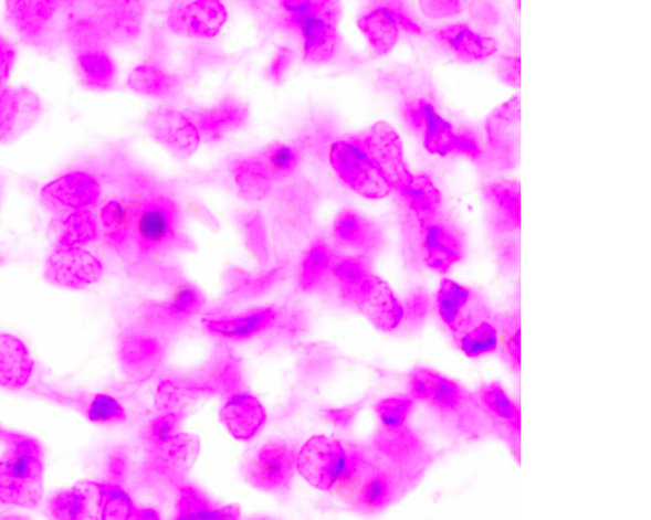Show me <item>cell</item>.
Wrapping results in <instances>:
<instances>
[{
    "mask_svg": "<svg viewBox=\"0 0 651 520\" xmlns=\"http://www.w3.org/2000/svg\"><path fill=\"white\" fill-rule=\"evenodd\" d=\"M4 86H6V84H4ZM4 86L3 85H0V99H2V94H3Z\"/></svg>",
    "mask_w": 651,
    "mask_h": 520,
    "instance_id": "56",
    "label": "cell"
},
{
    "mask_svg": "<svg viewBox=\"0 0 651 520\" xmlns=\"http://www.w3.org/2000/svg\"><path fill=\"white\" fill-rule=\"evenodd\" d=\"M276 311L272 307L259 309L241 317L204 320L210 333L229 341H244L265 331L274 323Z\"/></svg>",
    "mask_w": 651,
    "mask_h": 520,
    "instance_id": "22",
    "label": "cell"
},
{
    "mask_svg": "<svg viewBox=\"0 0 651 520\" xmlns=\"http://www.w3.org/2000/svg\"><path fill=\"white\" fill-rule=\"evenodd\" d=\"M333 263L330 251L324 243L314 244L303 259L302 283L312 288L328 273Z\"/></svg>",
    "mask_w": 651,
    "mask_h": 520,
    "instance_id": "39",
    "label": "cell"
},
{
    "mask_svg": "<svg viewBox=\"0 0 651 520\" xmlns=\"http://www.w3.org/2000/svg\"><path fill=\"white\" fill-rule=\"evenodd\" d=\"M401 116L409 130L416 136L430 156L445 158L453 156L458 129L433 102L419 98L408 100L401 108Z\"/></svg>",
    "mask_w": 651,
    "mask_h": 520,
    "instance_id": "12",
    "label": "cell"
},
{
    "mask_svg": "<svg viewBox=\"0 0 651 520\" xmlns=\"http://www.w3.org/2000/svg\"><path fill=\"white\" fill-rule=\"evenodd\" d=\"M360 28L378 55L389 54L401 39H419L426 34L406 0H378L360 19Z\"/></svg>",
    "mask_w": 651,
    "mask_h": 520,
    "instance_id": "8",
    "label": "cell"
},
{
    "mask_svg": "<svg viewBox=\"0 0 651 520\" xmlns=\"http://www.w3.org/2000/svg\"><path fill=\"white\" fill-rule=\"evenodd\" d=\"M463 14L466 23L492 32L502 23V10L495 0H466Z\"/></svg>",
    "mask_w": 651,
    "mask_h": 520,
    "instance_id": "37",
    "label": "cell"
},
{
    "mask_svg": "<svg viewBox=\"0 0 651 520\" xmlns=\"http://www.w3.org/2000/svg\"><path fill=\"white\" fill-rule=\"evenodd\" d=\"M407 385L416 404L455 442L477 445L490 437L477 394L458 379L420 364L409 372Z\"/></svg>",
    "mask_w": 651,
    "mask_h": 520,
    "instance_id": "2",
    "label": "cell"
},
{
    "mask_svg": "<svg viewBox=\"0 0 651 520\" xmlns=\"http://www.w3.org/2000/svg\"><path fill=\"white\" fill-rule=\"evenodd\" d=\"M178 210L162 195H150L136 211L132 238L143 253L162 251L177 236Z\"/></svg>",
    "mask_w": 651,
    "mask_h": 520,
    "instance_id": "15",
    "label": "cell"
},
{
    "mask_svg": "<svg viewBox=\"0 0 651 520\" xmlns=\"http://www.w3.org/2000/svg\"><path fill=\"white\" fill-rule=\"evenodd\" d=\"M338 0H284L290 23L302 35L305 55L312 61L330 57L336 47Z\"/></svg>",
    "mask_w": 651,
    "mask_h": 520,
    "instance_id": "6",
    "label": "cell"
},
{
    "mask_svg": "<svg viewBox=\"0 0 651 520\" xmlns=\"http://www.w3.org/2000/svg\"><path fill=\"white\" fill-rule=\"evenodd\" d=\"M149 437L158 446L170 444L175 437V423L171 417L160 416L150 424Z\"/></svg>",
    "mask_w": 651,
    "mask_h": 520,
    "instance_id": "46",
    "label": "cell"
},
{
    "mask_svg": "<svg viewBox=\"0 0 651 520\" xmlns=\"http://www.w3.org/2000/svg\"><path fill=\"white\" fill-rule=\"evenodd\" d=\"M42 201L51 210L72 211L92 210L101 198V184L94 174L76 170L48 182L41 189Z\"/></svg>",
    "mask_w": 651,
    "mask_h": 520,
    "instance_id": "17",
    "label": "cell"
},
{
    "mask_svg": "<svg viewBox=\"0 0 651 520\" xmlns=\"http://www.w3.org/2000/svg\"><path fill=\"white\" fill-rule=\"evenodd\" d=\"M354 410L350 408H339V410H330L327 414H325V420L335 424V426H348L350 422H353L355 417Z\"/></svg>",
    "mask_w": 651,
    "mask_h": 520,
    "instance_id": "50",
    "label": "cell"
},
{
    "mask_svg": "<svg viewBox=\"0 0 651 520\" xmlns=\"http://www.w3.org/2000/svg\"><path fill=\"white\" fill-rule=\"evenodd\" d=\"M297 216V214H292V212L285 214L282 219L283 229L287 231H295L298 224Z\"/></svg>",
    "mask_w": 651,
    "mask_h": 520,
    "instance_id": "54",
    "label": "cell"
},
{
    "mask_svg": "<svg viewBox=\"0 0 651 520\" xmlns=\"http://www.w3.org/2000/svg\"><path fill=\"white\" fill-rule=\"evenodd\" d=\"M295 458L288 448L281 444H270L255 454L249 478L262 489H282L288 486L294 474Z\"/></svg>",
    "mask_w": 651,
    "mask_h": 520,
    "instance_id": "19",
    "label": "cell"
},
{
    "mask_svg": "<svg viewBox=\"0 0 651 520\" xmlns=\"http://www.w3.org/2000/svg\"><path fill=\"white\" fill-rule=\"evenodd\" d=\"M93 487L97 492V507L101 519H134L136 508L126 490L120 486L116 485V482H95Z\"/></svg>",
    "mask_w": 651,
    "mask_h": 520,
    "instance_id": "30",
    "label": "cell"
},
{
    "mask_svg": "<svg viewBox=\"0 0 651 520\" xmlns=\"http://www.w3.org/2000/svg\"><path fill=\"white\" fill-rule=\"evenodd\" d=\"M104 274V263L86 247L55 245L43 267L50 285L72 291L93 287Z\"/></svg>",
    "mask_w": 651,
    "mask_h": 520,
    "instance_id": "11",
    "label": "cell"
},
{
    "mask_svg": "<svg viewBox=\"0 0 651 520\" xmlns=\"http://www.w3.org/2000/svg\"><path fill=\"white\" fill-rule=\"evenodd\" d=\"M403 305V320L400 329H406L409 333H420L428 325L431 315L434 314V298L431 293L423 287H416L409 290Z\"/></svg>",
    "mask_w": 651,
    "mask_h": 520,
    "instance_id": "31",
    "label": "cell"
},
{
    "mask_svg": "<svg viewBox=\"0 0 651 520\" xmlns=\"http://www.w3.org/2000/svg\"><path fill=\"white\" fill-rule=\"evenodd\" d=\"M484 200L494 238L518 236L522 230V187L515 179L486 182Z\"/></svg>",
    "mask_w": 651,
    "mask_h": 520,
    "instance_id": "16",
    "label": "cell"
},
{
    "mask_svg": "<svg viewBox=\"0 0 651 520\" xmlns=\"http://www.w3.org/2000/svg\"><path fill=\"white\" fill-rule=\"evenodd\" d=\"M28 436V434H23V432L10 429L3 427L0 424V444L4 446V448H11V446L17 445Z\"/></svg>",
    "mask_w": 651,
    "mask_h": 520,
    "instance_id": "51",
    "label": "cell"
},
{
    "mask_svg": "<svg viewBox=\"0 0 651 520\" xmlns=\"http://www.w3.org/2000/svg\"><path fill=\"white\" fill-rule=\"evenodd\" d=\"M453 156L463 157L475 166H487L484 141L471 128L458 129Z\"/></svg>",
    "mask_w": 651,
    "mask_h": 520,
    "instance_id": "41",
    "label": "cell"
},
{
    "mask_svg": "<svg viewBox=\"0 0 651 520\" xmlns=\"http://www.w3.org/2000/svg\"><path fill=\"white\" fill-rule=\"evenodd\" d=\"M6 12L14 31L25 40H35L45 26L36 0H6Z\"/></svg>",
    "mask_w": 651,
    "mask_h": 520,
    "instance_id": "33",
    "label": "cell"
},
{
    "mask_svg": "<svg viewBox=\"0 0 651 520\" xmlns=\"http://www.w3.org/2000/svg\"><path fill=\"white\" fill-rule=\"evenodd\" d=\"M63 3L64 0H36V7H39L40 18L43 24L49 23L50 19L54 17Z\"/></svg>",
    "mask_w": 651,
    "mask_h": 520,
    "instance_id": "49",
    "label": "cell"
},
{
    "mask_svg": "<svg viewBox=\"0 0 651 520\" xmlns=\"http://www.w3.org/2000/svg\"><path fill=\"white\" fill-rule=\"evenodd\" d=\"M375 458L380 466L421 480L426 479L437 460L435 452L426 437L409 424L397 429L382 428L377 439Z\"/></svg>",
    "mask_w": 651,
    "mask_h": 520,
    "instance_id": "10",
    "label": "cell"
},
{
    "mask_svg": "<svg viewBox=\"0 0 651 520\" xmlns=\"http://www.w3.org/2000/svg\"><path fill=\"white\" fill-rule=\"evenodd\" d=\"M353 454V450H347L336 439L317 436L300 450L295 466L314 487L330 492L335 482L347 470Z\"/></svg>",
    "mask_w": 651,
    "mask_h": 520,
    "instance_id": "13",
    "label": "cell"
},
{
    "mask_svg": "<svg viewBox=\"0 0 651 520\" xmlns=\"http://www.w3.org/2000/svg\"><path fill=\"white\" fill-rule=\"evenodd\" d=\"M495 262L504 277H514L521 268V241L518 236L495 238Z\"/></svg>",
    "mask_w": 651,
    "mask_h": 520,
    "instance_id": "40",
    "label": "cell"
},
{
    "mask_svg": "<svg viewBox=\"0 0 651 520\" xmlns=\"http://www.w3.org/2000/svg\"><path fill=\"white\" fill-rule=\"evenodd\" d=\"M35 363L27 343L9 332H0V388L21 391L31 384Z\"/></svg>",
    "mask_w": 651,
    "mask_h": 520,
    "instance_id": "18",
    "label": "cell"
},
{
    "mask_svg": "<svg viewBox=\"0 0 651 520\" xmlns=\"http://www.w3.org/2000/svg\"><path fill=\"white\" fill-rule=\"evenodd\" d=\"M179 508L180 514L178 517L180 519L227 520L238 518L233 510L216 508L189 488L182 490Z\"/></svg>",
    "mask_w": 651,
    "mask_h": 520,
    "instance_id": "35",
    "label": "cell"
},
{
    "mask_svg": "<svg viewBox=\"0 0 651 520\" xmlns=\"http://www.w3.org/2000/svg\"><path fill=\"white\" fill-rule=\"evenodd\" d=\"M466 0H416L417 10L430 21H445L462 17Z\"/></svg>",
    "mask_w": 651,
    "mask_h": 520,
    "instance_id": "44",
    "label": "cell"
},
{
    "mask_svg": "<svg viewBox=\"0 0 651 520\" xmlns=\"http://www.w3.org/2000/svg\"><path fill=\"white\" fill-rule=\"evenodd\" d=\"M412 236L417 267L449 276L466 258V234L444 210L414 224Z\"/></svg>",
    "mask_w": 651,
    "mask_h": 520,
    "instance_id": "4",
    "label": "cell"
},
{
    "mask_svg": "<svg viewBox=\"0 0 651 520\" xmlns=\"http://www.w3.org/2000/svg\"><path fill=\"white\" fill-rule=\"evenodd\" d=\"M225 10L219 0H196L178 14L180 31L195 36L216 35L225 21Z\"/></svg>",
    "mask_w": 651,
    "mask_h": 520,
    "instance_id": "24",
    "label": "cell"
},
{
    "mask_svg": "<svg viewBox=\"0 0 651 520\" xmlns=\"http://www.w3.org/2000/svg\"><path fill=\"white\" fill-rule=\"evenodd\" d=\"M136 208L127 200H113L99 210L101 231L113 246H122L132 237Z\"/></svg>",
    "mask_w": 651,
    "mask_h": 520,
    "instance_id": "27",
    "label": "cell"
},
{
    "mask_svg": "<svg viewBox=\"0 0 651 520\" xmlns=\"http://www.w3.org/2000/svg\"><path fill=\"white\" fill-rule=\"evenodd\" d=\"M487 165L497 171H512L521 162L522 102L518 94L512 95L493 109L484 126Z\"/></svg>",
    "mask_w": 651,
    "mask_h": 520,
    "instance_id": "9",
    "label": "cell"
},
{
    "mask_svg": "<svg viewBox=\"0 0 651 520\" xmlns=\"http://www.w3.org/2000/svg\"><path fill=\"white\" fill-rule=\"evenodd\" d=\"M222 421L233 436L251 438L262 428L265 422V410L252 394H233L222 408Z\"/></svg>",
    "mask_w": 651,
    "mask_h": 520,
    "instance_id": "21",
    "label": "cell"
},
{
    "mask_svg": "<svg viewBox=\"0 0 651 520\" xmlns=\"http://www.w3.org/2000/svg\"><path fill=\"white\" fill-rule=\"evenodd\" d=\"M496 72L503 84L518 89L522 84L521 55L506 54L497 59Z\"/></svg>",
    "mask_w": 651,
    "mask_h": 520,
    "instance_id": "45",
    "label": "cell"
},
{
    "mask_svg": "<svg viewBox=\"0 0 651 520\" xmlns=\"http://www.w3.org/2000/svg\"><path fill=\"white\" fill-rule=\"evenodd\" d=\"M48 509L57 520H82L90 517L91 497L83 488L63 489L50 498Z\"/></svg>",
    "mask_w": 651,
    "mask_h": 520,
    "instance_id": "32",
    "label": "cell"
},
{
    "mask_svg": "<svg viewBox=\"0 0 651 520\" xmlns=\"http://www.w3.org/2000/svg\"><path fill=\"white\" fill-rule=\"evenodd\" d=\"M101 237L98 219L91 210L72 211L62 220L60 238L56 245L86 247Z\"/></svg>",
    "mask_w": 651,
    "mask_h": 520,
    "instance_id": "29",
    "label": "cell"
},
{
    "mask_svg": "<svg viewBox=\"0 0 651 520\" xmlns=\"http://www.w3.org/2000/svg\"><path fill=\"white\" fill-rule=\"evenodd\" d=\"M202 303L200 291L192 285L179 284L171 290L170 299L165 309L172 317L182 318L199 309Z\"/></svg>",
    "mask_w": 651,
    "mask_h": 520,
    "instance_id": "42",
    "label": "cell"
},
{
    "mask_svg": "<svg viewBox=\"0 0 651 520\" xmlns=\"http://www.w3.org/2000/svg\"><path fill=\"white\" fill-rule=\"evenodd\" d=\"M328 158L344 184L370 201L397 193L413 176L400 135L386 121L335 141Z\"/></svg>",
    "mask_w": 651,
    "mask_h": 520,
    "instance_id": "1",
    "label": "cell"
},
{
    "mask_svg": "<svg viewBox=\"0 0 651 520\" xmlns=\"http://www.w3.org/2000/svg\"><path fill=\"white\" fill-rule=\"evenodd\" d=\"M490 437L501 442L517 465L523 460L522 406L507 388L496 380L481 383L474 390Z\"/></svg>",
    "mask_w": 651,
    "mask_h": 520,
    "instance_id": "5",
    "label": "cell"
},
{
    "mask_svg": "<svg viewBox=\"0 0 651 520\" xmlns=\"http://www.w3.org/2000/svg\"><path fill=\"white\" fill-rule=\"evenodd\" d=\"M416 406L414 400L408 393L379 400L376 405V414L380 427L397 429L407 426Z\"/></svg>",
    "mask_w": 651,
    "mask_h": 520,
    "instance_id": "34",
    "label": "cell"
},
{
    "mask_svg": "<svg viewBox=\"0 0 651 520\" xmlns=\"http://www.w3.org/2000/svg\"><path fill=\"white\" fill-rule=\"evenodd\" d=\"M126 459L120 454H114L112 459L108 463V474L112 476L113 480H119L123 478L124 473H126Z\"/></svg>",
    "mask_w": 651,
    "mask_h": 520,
    "instance_id": "52",
    "label": "cell"
},
{
    "mask_svg": "<svg viewBox=\"0 0 651 520\" xmlns=\"http://www.w3.org/2000/svg\"><path fill=\"white\" fill-rule=\"evenodd\" d=\"M298 157L288 145H276L261 159V172L269 179H283L292 173L297 166Z\"/></svg>",
    "mask_w": 651,
    "mask_h": 520,
    "instance_id": "36",
    "label": "cell"
},
{
    "mask_svg": "<svg viewBox=\"0 0 651 520\" xmlns=\"http://www.w3.org/2000/svg\"><path fill=\"white\" fill-rule=\"evenodd\" d=\"M86 417L95 424L123 423L127 420V413L113 395L97 393L87 404Z\"/></svg>",
    "mask_w": 651,
    "mask_h": 520,
    "instance_id": "38",
    "label": "cell"
},
{
    "mask_svg": "<svg viewBox=\"0 0 651 520\" xmlns=\"http://www.w3.org/2000/svg\"><path fill=\"white\" fill-rule=\"evenodd\" d=\"M45 490V454L39 439L28 435L7 448L0 458V503L32 510L40 507Z\"/></svg>",
    "mask_w": 651,
    "mask_h": 520,
    "instance_id": "3",
    "label": "cell"
},
{
    "mask_svg": "<svg viewBox=\"0 0 651 520\" xmlns=\"http://www.w3.org/2000/svg\"><path fill=\"white\" fill-rule=\"evenodd\" d=\"M431 39L445 55L460 64L486 63L500 53V42L492 32L482 31L466 21L438 28Z\"/></svg>",
    "mask_w": 651,
    "mask_h": 520,
    "instance_id": "14",
    "label": "cell"
},
{
    "mask_svg": "<svg viewBox=\"0 0 651 520\" xmlns=\"http://www.w3.org/2000/svg\"><path fill=\"white\" fill-rule=\"evenodd\" d=\"M434 314L451 339L496 311L479 289L443 276L433 295Z\"/></svg>",
    "mask_w": 651,
    "mask_h": 520,
    "instance_id": "7",
    "label": "cell"
},
{
    "mask_svg": "<svg viewBox=\"0 0 651 520\" xmlns=\"http://www.w3.org/2000/svg\"><path fill=\"white\" fill-rule=\"evenodd\" d=\"M186 211L188 212L190 217H193L197 223L207 226H216V220L213 216L210 215V212L207 209H203L201 204H197L193 202H187L185 204Z\"/></svg>",
    "mask_w": 651,
    "mask_h": 520,
    "instance_id": "48",
    "label": "cell"
},
{
    "mask_svg": "<svg viewBox=\"0 0 651 520\" xmlns=\"http://www.w3.org/2000/svg\"><path fill=\"white\" fill-rule=\"evenodd\" d=\"M134 518L140 520H156L159 519V514L156 510L153 509H136Z\"/></svg>",
    "mask_w": 651,
    "mask_h": 520,
    "instance_id": "55",
    "label": "cell"
},
{
    "mask_svg": "<svg viewBox=\"0 0 651 520\" xmlns=\"http://www.w3.org/2000/svg\"><path fill=\"white\" fill-rule=\"evenodd\" d=\"M413 225L444 210V195L435 180L428 173H413L398 192Z\"/></svg>",
    "mask_w": 651,
    "mask_h": 520,
    "instance_id": "20",
    "label": "cell"
},
{
    "mask_svg": "<svg viewBox=\"0 0 651 520\" xmlns=\"http://www.w3.org/2000/svg\"><path fill=\"white\" fill-rule=\"evenodd\" d=\"M17 49H14L9 40L0 34V85L9 82L14 63H17Z\"/></svg>",
    "mask_w": 651,
    "mask_h": 520,
    "instance_id": "47",
    "label": "cell"
},
{
    "mask_svg": "<svg viewBox=\"0 0 651 520\" xmlns=\"http://www.w3.org/2000/svg\"><path fill=\"white\" fill-rule=\"evenodd\" d=\"M167 78L162 72L150 65H138L130 72L129 89L144 95H157L164 92Z\"/></svg>",
    "mask_w": 651,
    "mask_h": 520,
    "instance_id": "43",
    "label": "cell"
},
{
    "mask_svg": "<svg viewBox=\"0 0 651 520\" xmlns=\"http://www.w3.org/2000/svg\"><path fill=\"white\" fill-rule=\"evenodd\" d=\"M496 317L497 312L453 337L452 341L460 353L472 361L495 354L500 341Z\"/></svg>",
    "mask_w": 651,
    "mask_h": 520,
    "instance_id": "26",
    "label": "cell"
},
{
    "mask_svg": "<svg viewBox=\"0 0 651 520\" xmlns=\"http://www.w3.org/2000/svg\"><path fill=\"white\" fill-rule=\"evenodd\" d=\"M334 233L343 245L355 247L364 254L377 252L384 240L375 223L354 211L343 212L336 219Z\"/></svg>",
    "mask_w": 651,
    "mask_h": 520,
    "instance_id": "23",
    "label": "cell"
},
{
    "mask_svg": "<svg viewBox=\"0 0 651 520\" xmlns=\"http://www.w3.org/2000/svg\"><path fill=\"white\" fill-rule=\"evenodd\" d=\"M497 341L496 355L508 371L521 376L522 372V311L518 307H512L508 311L497 312L496 317Z\"/></svg>",
    "mask_w": 651,
    "mask_h": 520,
    "instance_id": "25",
    "label": "cell"
},
{
    "mask_svg": "<svg viewBox=\"0 0 651 520\" xmlns=\"http://www.w3.org/2000/svg\"><path fill=\"white\" fill-rule=\"evenodd\" d=\"M77 68L84 84L92 91L105 92L112 89L115 83V63L105 51L97 49L82 51L77 56Z\"/></svg>",
    "mask_w": 651,
    "mask_h": 520,
    "instance_id": "28",
    "label": "cell"
},
{
    "mask_svg": "<svg viewBox=\"0 0 651 520\" xmlns=\"http://www.w3.org/2000/svg\"><path fill=\"white\" fill-rule=\"evenodd\" d=\"M285 209L292 214L302 215L306 209V202L304 198L300 195H290L285 201Z\"/></svg>",
    "mask_w": 651,
    "mask_h": 520,
    "instance_id": "53",
    "label": "cell"
}]
</instances>
